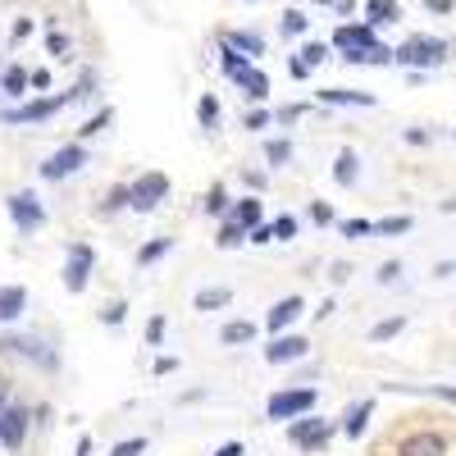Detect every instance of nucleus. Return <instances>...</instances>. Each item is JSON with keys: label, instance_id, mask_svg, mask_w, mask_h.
<instances>
[{"label": "nucleus", "instance_id": "nucleus-50", "mask_svg": "<svg viewBox=\"0 0 456 456\" xmlns=\"http://www.w3.org/2000/svg\"><path fill=\"white\" fill-rule=\"evenodd\" d=\"M32 87L46 92V87H51V69H32Z\"/></svg>", "mask_w": 456, "mask_h": 456}, {"label": "nucleus", "instance_id": "nucleus-48", "mask_svg": "<svg viewBox=\"0 0 456 456\" xmlns=\"http://www.w3.org/2000/svg\"><path fill=\"white\" fill-rule=\"evenodd\" d=\"M288 73H292V78H297V83H306V78H311V64H306V60H301V55H297V60L288 64Z\"/></svg>", "mask_w": 456, "mask_h": 456}, {"label": "nucleus", "instance_id": "nucleus-39", "mask_svg": "<svg viewBox=\"0 0 456 456\" xmlns=\"http://www.w3.org/2000/svg\"><path fill=\"white\" fill-rule=\"evenodd\" d=\"M165 329H169L165 315H151V320H146V347H160V342H165Z\"/></svg>", "mask_w": 456, "mask_h": 456}, {"label": "nucleus", "instance_id": "nucleus-23", "mask_svg": "<svg viewBox=\"0 0 456 456\" xmlns=\"http://www.w3.org/2000/svg\"><path fill=\"white\" fill-rule=\"evenodd\" d=\"M224 42L233 46V51H242L247 60L265 55V37H256V32H247V28H238V32H224Z\"/></svg>", "mask_w": 456, "mask_h": 456}, {"label": "nucleus", "instance_id": "nucleus-35", "mask_svg": "<svg viewBox=\"0 0 456 456\" xmlns=\"http://www.w3.org/2000/svg\"><path fill=\"white\" fill-rule=\"evenodd\" d=\"M169 251H174V242H169V238H151V242L137 251V265H156V260H160V256H169Z\"/></svg>", "mask_w": 456, "mask_h": 456}, {"label": "nucleus", "instance_id": "nucleus-30", "mask_svg": "<svg viewBox=\"0 0 456 456\" xmlns=\"http://www.w3.org/2000/svg\"><path fill=\"white\" fill-rule=\"evenodd\" d=\"M124 206H133V187L119 183V187H110V197L101 201V215H119Z\"/></svg>", "mask_w": 456, "mask_h": 456}, {"label": "nucleus", "instance_id": "nucleus-42", "mask_svg": "<svg viewBox=\"0 0 456 456\" xmlns=\"http://www.w3.org/2000/svg\"><path fill=\"white\" fill-rule=\"evenodd\" d=\"M301 60H306V64L315 69V64H324V60H329V46H324V42H306V46H301Z\"/></svg>", "mask_w": 456, "mask_h": 456}, {"label": "nucleus", "instance_id": "nucleus-1", "mask_svg": "<svg viewBox=\"0 0 456 456\" xmlns=\"http://www.w3.org/2000/svg\"><path fill=\"white\" fill-rule=\"evenodd\" d=\"M92 92H96V73L87 69L83 78L73 83V92H60V96H37V101H23V105L5 110V124H23V128H32V124H46V119H55L60 110L78 105V101H87Z\"/></svg>", "mask_w": 456, "mask_h": 456}, {"label": "nucleus", "instance_id": "nucleus-57", "mask_svg": "<svg viewBox=\"0 0 456 456\" xmlns=\"http://www.w3.org/2000/svg\"><path fill=\"white\" fill-rule=\"evenodd\" d=\"M215 456H247V447H242V443H224Z\"/></svg>", "mask_w": 456, "mask_h": 456}, {"label": "nucleus", "instance_id": "nucleus-34", "mask_svg": "<svg viewBox=\"0 0 456 456\" xmlns=\"http://www.w3.org/2000/svg\"><path fill=\"white\" fill-rule=\"evenodd\" d=\"M69 51H73V37L51 28V32H46V55H51V60H69Z\"/></svg>", "mask_w": 456, "mask_h": 456}, {"label": "nucleus", "instance_id": "nucleus-28", "mask_svg": "<svg viewBox=\"0 0 456 456\" xmlns=\"http://www.w3.org/2000/svg\"><path fill=\"white\" fill-rule=\"evenodd\" d=\"M238 87H242L251 101H265V96H270V78H265V73H260L256 64H251V69L242 73V78H238Z\"/></svg>", "mask_w": 456, "mask_h": 456}, {"label": "nucleus", "instance_id": "nucleus-37", "mask_svg": "<svg viewBox=\"0 0 456 456\" xmlns=\"http://www.w3.org/2000/svg\"><path fill=\"white\" fill-rule=\"evenodd\" d=\"M197 119H201V128H219V101L210 92L197 101Z\"/></svg>", "mask_w": 456, "mask_h": 456}, {"label": "nucleus", "instance_id": "nucleus-24", "mask_svg": "<svg viewBox=\"0 0 456 456\" xmlns=\"http://www.w3.org/2000/svg\"><path fill=\"white\" fill-rule=\"evenodd\" d=\"M361 178V165H356V151H338V160H333V183L342 187H352Z\"/></svg>", "mask_w": 456, "mask_h": 456}, {"label": "nucleus", "instance_id": "nucleus-26", "mask_svg": "<svg viewBox=\"0 0 456 456\" xmlns=\"http://www.w3.org/2000/svg\"><path fill=\"white\" fill-rule=\"evenodd\" d=\"M411 228H415L411 215H388V219H374V238H402Z\"/></svg>", "mask_w": 456, "mask_h": 456}, {"label": "nucleus", "instance_id": "nucleus-40", "mask_svg": "<svg viewBox=\"0 0 456 456\" xmlns=\"http://www.w3.org/2000/svg\"><path fill=\"white\" fill-rule=\"evenodd\" d=\"M270 228H274V242H292V238H297V219H292V215H279Z\"/></svg>", "mask_w": 456, "mask_h": 456}, {"label": "nucleus", "instance_id": "nucleus-33", "mask_svg": "<svg viewBox=\"0 0 456 456\" xmlns=\"http://www.w3.org/2000/svg\"><path fill=\"white\" fill-rule=\"evenodd\" d=\"M110 119H114V110H110V105H101V110L92 114V119H83V128H78V137H73V142H87V137H96V133H101Z\"/></svg>", "mask_w": 456, "mask_h": 456}, {"label": "nucleus", "instance_id": "nucleus-53", "mask_svg": "<svg viewBox=\"0 0 456 456\" xmlns=\"http://www.w3.org/2000/svg\"><path fill=\"white\" fill-rule=\"evenodd\" d=\"M425 5H429L434 14H452V10H456V0H425Z\"/></svg>", "mask_w": 456, "mask_h": 456}, {"label": "nucleus", "instance_id": "nucleus-27", "mask_svg": "<svg viewBox=\"0 0 456 456\" xmlns=\"http://www.w3.org/2000/svg\"><path fill=\"white\" fill-rule=\"evenodd\" d=\"M233 219L247 228V233H256V228L265 224V219H260V201H256V197H238V206H233Z\"/></svg>", "mask_w": 456, "mask_h": 456}, {"label": "nucleus", "instance_id": "nucleus-45", "mask_svg": "<svg viewBox=\"0 0 456 456\" xmlns=\"http://www.w3.org/2000/svg\"><path fill=\"white\" fill-rule=\"evenodd\" d=\"M32 19H14V28H10V42H28V37H32Z\"/></svg>", "mask_w": 456, "mask_h": 456}, {"label": "nucleus", "instance_id": "nucleus-18", "mask_svg": "<svg viewBox=\"0 0 456 456\" xmlns=\"http://www.w3.org/2000/svg\"><path fill=\"white\" fill-rule=\"evenodd\" d=\"M28 87H32V73H28V69H19V64H5V73H0V96H10V101H19V105H23Z\"/></svg>", "mask_w": 456, "mask_h": 456}, {"label": "nucleus", "instance_id": "nucleus-47", "mask_svg": "<svg viewBox=\"0 0 456 456\" xmlns=\"http://www.w3.org/2000/svg\"><path fill=\"white\" fill-rule=\"evenodd\" d=\"M402 274V260H388V265H379V283H397Z\"/></svg>", "mask_w": 456, "mask_h": 456}, {"label": "nucleus", "instance_id": "nucleus-9", "mask_svg": "<svg viewBox=\"0 0 456 456\" xmlns=\"http://www.w3.org/2000/svg\"><path fill=\"white\" fill-rule=\"evenodd\" d=\"M5 210H10L19 233H37V228L46 224V206L37 201V192H10L5 197Z\"/></svg>", "mask_w": 456, "mask_h": 456}, {"label": "nucleus", "instance_id": "nucleus-41", "mask_svg": "<svg viewBox=\"0 0 456 456\" xmlns=\"http://www.w3.org/2000/svg\"><path fill=\"white\" fill-rule=\"evenodd\" d=\"M124 320H128V306H124V301H110V306L101 311V324H110V329L124 324Z\"/></svg>", "mask_w": 456, "mask_h": 456}, {"label": "nucleus", "instance_id": "nucleus-20", "mask_svg": "<svg viewBox=\"0 0 456 456\" xmlns=\"http://www.w3.org/2000/svg\"><path fill=\"white\" fill-rule=\"evenodd\" d=\"M397 19H402L397 0H365V23L370 28H384V23H397Z\"/></svg>", "mask_w": 456, "mask_h": 456}, {"label": "nucleus", "instance_id": "nucleus-6", "mask_svg": "<svg viewBox=\"0 0 456 456\" xmlns=\"http://www.w3.org/2000/svg\"><path fill=\"white\" fill-rule=\"evenodd\" d=\"M333 429H338V425L320 420V415L311 411V415H301V420H292V425H288V443H292V447H301V452H324V447H329V438H333Z\"/></svg>", "mask_w": 456, "mask_h": 456}, {"label": "nucleus", "instance_id": "nucleus-36", "mask_svg": "<svg viewBox=\"0 0 456 456\" xmlns=\"http://www.w3.org/2000/svg\"><path fill=\"white\" fill-rule=\"evenodd\" d=\"M283 32H288V37H306V32H311L306 10H283Z\"/></svg>", "mask_w": 456, "mask_h": 456}, {"label": "nucleus", "instance_id": "nucleus-10", "mask_svg": "<svg viewBox=\"0 0 456 456\" xmlns=\"http://www.w3.org/2000/svg\"><path fill=\"white\" fill-rule=\"evenodd\" d=\"M92 265H96V251L87 247V242H73L69 247V260H64V288L78 297V292H87V283H92Z\"/></svg>", "mask_w": 456, "mask_h": 456}, {"label": "nucleus", "instance_id": "nucleus-16", "mask_svg": "<svg viewBox=\"0 0 456 456\" xmlns=\"http://www.w3.org/2000/svg\"><path fill=\"white\" fill-rule=\"evenodd\" d=\"M23 311H28V288L23 283H5V288H0V320L19 324Z\"/></svg>", "mask_w": 456, "mask_h": 456}, {"label": "nucleus", "instance_id": "nucleus-2", "mask_svg": "<svg viewBox=\"0 0 456 456\" xmlns=\"http://www.w3.org/2000/svg\"><path fill=\"white\" fill-rule=\"evenodd\" d=\"M315 402H320V388H283V393H274L270 397V420H301V415H311L315 411Z\"/></svg>", "mask_w": 456, "mask_h": 456}, {"label": "nucleus", "instance_id": "nucleus-17", "mask_svg": "<svg viewBox=\"0 0 456 456\" xmlns=\"http://www.w3.org/2000/svg\"><path fill=\"white\" fill-rule=\"evenodd\" d=\"M320 101L324 105H361V110H374V92H356V87H320Z\"/></svg>", "mask_w": 456, "mask_h": 456}, {"label": "nucleus", "instance_id": "nucleus-56", "mask_svg": "<svg viewBox=\"0 0 456 456\" xmlns=\"http://www.w3.org/2000/svg\"><path fill=\"white\" fill-rule=\"evenodd\" d=\"M51 415H55L51 406H32V420H37V425H51Z\"/></svg>", "mask_w": 456, "mask_h": 456}, {"label": "nucleus", "instance_id": "nucleus-49", "mask_svg": "<svg viewBox=\"0 0 456 456\" xmlns=\"http://www.w3.org/2000/svg\"><path fill=\"white\" fill-rule=\"evenodd\" d=\"M251 242H256V247H270V242H274V228H270V224H260L256 233H251Z\"/></svg>", "mask_w": 456, "mask_h": 456}, {"label": "nucleus", "instance_id": "nucleus-29", "mask_svg": "<svg viewBox=\"0 0 456 456\" xmlns=\"http://www.w3.org/2000/svg\"><path fill=\"white\" fill-rule=\"evenodd\" d=\"M233 301V288H201L197 292V311H224Z\"/></svg>", "mask_w": 456, "mask_h": 456}, {"label": "nucleus", "instance_id": "nucleus-59", "mask_svg": "<svg viewBox=\"0 0 456 456\" xmlns=\"http://www.w3.org/2000/svg\"><path fill=\"white\" fill-rule=\"evenodd\" d=\"M78 456H92V438H87V434L78 438Z\"/></svg>", "mask_w": 456, "mask_h": 456}, {"label": "nucleus", "instance_id": "nucleus-32", "mask_svg": "<svg viewBox=\"0 0 456 456\" xmlns=\"http://www.w3.org/2000/svg\"><path fill=\"white\" fill-rule=\"evenodd\" d=\"M402 329H406V315H388V320L370 324V342H388V338H397Z\"/></svg>", "mask_w": 456, "mask_h": 456}, {"label": "nucleus", "instance_id": "nucleus-7", "mask_svg": "<svg viewBox=\"0 0 456 456\" xmlns=\"http://www.w3.org/2000/svg\"><path fill=\"white\" fill-rule=\"evenodd\" d=\"M447 60V46L438 42V37H411V42H402L397 46V64H406V69H434V64H443Z\"/></svg>", "mask_w": 456, "mask_h": 456}, {"label": "nucleus", "instance_id": "nucleus-13", "mask_svg": "<svg viewBox=\"0 0 456 456\" xmlns=\"http://www.w3.org/2000/svg\"><path fill=\"white\" fill-rule=\"evenodd\" d=\"M301 315H306V301H301V297H283V301H274V306H270V315H265V329H270V338H279Z\"/></svg>", "mask_w": 456, "mask_h": 456}, {"label": "nucleus", "instance_id": "nucleus-15", "mask_svg": "<svg viewBox=\"0 0 456 456\" xmlns=\"http://www.w3.org/2000/svg\"><path fill=\"white\" fill-rule=\"evenodd\" d=\"M370 415H374V397H361V402H352L347 411L338 415V429L347 434V438H361L370 429Z\"/></svg>", "mask_w": 456, "mask_h": 456}, {"label": "nucleus", "instance_id": "nucleus-60", "mask_svg": "<svg viewBox=\"0 0 456 456\" xmlns=\"http://www.w3.org/2000/svg\"><path fill=\"white\" fill-rule=\"evenodd\" d=\"M315 5H338V0H315Z\"/></svg>", "mask_w": 456, "mask_h": 456}, {"label": "nucleus", "instance_id": "nucleus-38", "mask_svg": "<svg viewBox=\"0 0 456 456\" xmlns=\"http://www.w3.org/2000/svg\"><path fill=\"white\" fill-rule=\"evenodd\" d=\"M338 233H342V238H370V233H374V219H342Z\"/></svg>", "mask_w": 456, "mask_h": 456}, {"label": "nucleus", "instance_id": "nucleus-31", "mask_svg": "<svg viewBox=\"0 0 456 456\" xmlns=\"http://www.w3.org/2000/svg\"><path fill=\"white\" fill-rule=\"evenodd\" d=\"M265 160H270L274 169H283L292 160V142L288 137H270V142H265Z\"/></svg>", "mask_w": 456, "mask_h": 456}, {"label": "nucleus", "instance_id": "nucleus-4", "mask_svg": "<svg viewBox=\"0 0 456 456\" xmlns=\"http://www.w3.org/2000/svg\"><path fill=\"white\" fill-rule=\"evenodd\" d=\"M32 406H23V402H10V406H0V447L5 452H19L23 443H28V434H32Z\"/></svg>", "mask_w": 456, "mask_h": 456}, {"label": "nucleus", "instance_id": "nucleus-44", "mask_svg": "<svg viewBox=\"0 0 456 456\" xmlns=\"http://www.w3.org/2000/svg\"><path fill=\"white\" fill-rule=\"evenodd\" d=\"M146 447H151V443H146V438H128V443H119V447H114V452H110V456H142V452H146Z\"/></svg>", "mask_w": 456, "mask_h": 456}, {"label": "nucleus", "instance_id": "nucleus-52", "mask_svg": "<svg viewBox=\"0 0 456 456\" xmlns=\"http://www.w3.org/2000/svg\"><path fill=\"white\" fill-rule=\"evenodd\" d=\"M429 393H434V397H443V402H452V406H456V388H447V384H429Z\"/></svg>", "mask_w": 456, "mask_h": 456}, {"label": "nucleus", "instance_id": "nucleus-19", "mask_svg": "<svg viewBox=\"0 0 456 456\" xmlns=\"http://www.w3.org/2000/svg\"><path fill=\"white\" fill-rule=\"evenodd\" d=\"M215 55H219V69H224V78H228V83H238L242 73L251 69V60H247L242 51H233V46H228L224 37H219V46H215Z\"/></svg>", "mask_w": 456, "mask_h": 456}, {"label": "nucleus", "instance_id": "nucleus-8", "mask_svg": "<svg viewBox=\"0 0 456 456\" xmlns=\"http://www.w3.org/2000/svg\"><path fill=\"white\" fill-rule=\"evenodd\" d=\"M87 165V146L83 142H69V146H60V151H51V156L42 160V178L46 183H64V178H73Z\"/></svg>", "mask_w": 456, "mask_h": 456}, {"label": "nucleus", "instance_id": "nucleus-11", "mask_svg": "<svg viewBox=\"0 0 456 456\" xmlns=\"http://www.w3.org/2000/svg\"><path fill=\"white\" fill-rule=\"evenodd\" d=\"M306 352H311V342L301 333H279V338H270V347H265V361H270V365H292Z\"/></svg>", "mask_w": 456, "mask_h": 456}, {"label": "nucleus", "instance_id": "nucleus-25", "mask_svg": "<svg viewBox=\"0 0 456 456\" xmlns=\"http://www.w3.org/2000/svg\"><path fill=\"white\" fill-rule=\"evenodd\" d=\"M233 206H238V201L228 197V187H224V183H215L210 192H206V201H201L206 215H233Z\"/></svg>", "mask_w": 456, "mask_h": 456}, {"label": "nucleus", "instance_id": "nucleus-5", "mask_svg": "<svg viewBox=\"0 0 456 456\" xmlns=\"http://www.w3.org/2000/svg\"><path fill=\"white\" fill-rule=\"evenodd\" d=\"M128 187H133V210H137V215H151V210L169 197L174 183H169V174H160V169H146V174H137Z\"/></svg>", "mask_w": 456, "mask_h": 456}, {"label": "nucleus", "instance_id": "nucleus-46", "mask_svg": "<svg viewBox=\"0 0 456 456\" xmlns=\"http://www.w3.org/2000/svg\"><path fill=\"white\" fill-rule=\"evenodd\" d=\"M311 219L329 228V224H333V210H329V201H311Z\"/></svg>", "mask_w": 456, "mask_h": 456}, {"label": "nucleus", "instance_id": "nucleus-54", "mask_svg": "<svg viewBox=\"0 0 456 456\" xmlns=\"http://www.w3.org/2000/svg\"><path fill=\"white\" fill-rule=\"evenodd\" d=\"M174 370H178L174 356H156V374H174Z\"/></svg>", "mask_w": 456, "mask_h": 456}, {"label": "nucleus", "instance_id": "nucleus-21", "mask_svg": "<svg viewBox=\"0 0 456 456\" xmlns=\"http://www.w3.org/2000/svg\"><path fill=\"white\" fill-rule=\"evenodd\" d=\"M219 342L224 347H247V342H256V324L251 320H228L219 329Z\"/></svg>", "mask_w": 456, "mask_h": 456}, {"label": "nucleus", "instance_id": "nucleus-51", "mask_svg": "<svg viewBox=\"0 0 456 456\" xmlns=\"http://www.w3.org/2000/svg\"><path fill=\"white\" fill-rule=\"evenodd\" d=\"M274 119H279V124H292V119H301V105H283V110L274 114Z\"/></svg>", "mask_w": 456, "mask_h": 456}, {"label": "nucleus", "instance_id": "nucleus-12", "mask_svg": "<svg viewBox=\"0 0 456 456\" xmlns=\"http://www.w3.org/2000/svg\"><path fill=\"white\" fill-rule=\"evenodd\" d=\"M397 456H447V438L438 429H415L397 443Z\"/></svg>", "mask_w": 456, "mask_h": 456}, {"label": "nucleus", "instance_id": "nucleus-3", "mask_svg": "<svg viewBox=\"0 0 456 456\" xmlns=\"http://www.w3.org/2000/svg\"><path fill=\"white\" fill-rule=\"evenodd\" d=\"M0 356H23L32 365H42V370H55V352L46 347L42 338H32V333H0Z\"/></svg>", "mask_w": 456, "mask_h": 456}, {"label": "nucleus", "instance_id": "nucleus-14", "mask_svg": "<svg viewBox=\"0 0 456 456\" xmlns=\"http://www.w3.org/2000/svg\"><path fill=\"white\" fill-rule=\"evenodd\" d=\"M333 46L338 51H379V37H374L370 23H342L333 32Z\"/></svg>", "mask_w": 456, "mask_h": 456}, {"label": "nucleus", "instance_id": "nucleus-55", "mask_svg": "<svg viewBox=\"0 0 456 456\" xmlns=\"http://www.w3.org/2000/svg\"><path fill=\"white\" fill-rule=\"evenodd\" d=\"M406 142H411V146H425L429 133H425V128H406Z\"/></svg>", "mask_w": 456, "mask_h": 456}, {"label": "nucleus", "instance_id": "nucleus-58", "mask_svg": "<svg viewBox=\"0 0 456 456\" xmlns=\"http://www.w3.org/2000/svg\"><path fill=\"white\" fill-rule=\"evenodd\" d=\"M342 19H352V10H356V0H338V5H333Z\"/></svg>", "mask_w": 456, "mask_h": 456}, {"label": "nucleus", "instance_id": "nucleus-43", "mask_svg": "<svg viewBox=\"0 0 456 456\" xmlns=\"http://www.w3.org/2000/svg\"><path fill=\"white\" fill-rule=\"evenodd\" d=\"M242 124H247L251 133H260V128H270V124H274V114H270V110H251V114H247Z\"/></svg>", "mask_w": 456, "mask_h": 456}, {"label": "nucleus", "instance_id": "nucleus-22", "mask_svg": "<svg viewBox=\"0 0 456 456\" xmlns=\"http://www.w3.org/2000/svg\"><path fill=\"white\" fill-rule=\"evenodd\" d=\"M242 242H251V233H247L233 215H228V219L219 224V233H215V247H219V251H233V247H242Z\"/></svg>", "mask_w": 456, "mask_h": 456}]
</instances>
